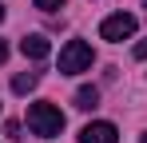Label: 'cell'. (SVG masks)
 <instances>
[{"instance_id": "cell-9", "label": "cell", "mask_w": 147, "mask_h": 143, "mask_svg": "<svg viewBox=\"0 0 147 143\" xmlns=\"http://www.w3.org/2000/svg\"><path fill=\"white\" fill-rule=\"evenodd\" d=\"M135 60H147V40H139V44H135Z\"/></svg>"}, {"instance_id": "cell-8", "label": "cell", "mask_w": 147, "mask_h": 143, "mask_svg": "<svg viewBox=\"0 0 147 143\" xmlns=\"http://www.w3.org/2000/svg\"><path fill=\"white\" fill-rule=\"evenodd\" d=\"M32 4H36L40 12H56V8H64L68 0H32Z\"/></svg>"}, {"instance_id": "cell-4", "label": "cell", "mask_w": 147, "mask_h": 143, "mask_svg": "<svg viewBox=\"0 0 147 143\" xmlns=\"http://www.w3.org/2000/svg\"><path fill=\"white\" fill-rule=\"evenodd\" d=\"M80 143H119V131H115V123L96 119V123H88L80 131Z\"/></svg>"}, {"instance_id": "cell-6", "label": "cell", "mask_w": 147, "mask_h": 143, "mask_svg": "<svg viewBox=\"0 0 147 143\" xmlns=\"http://www.w3.org/2000/svg\"><path fill=\"white\" fill-rule=\"evenodd\" d=\"M36 84H40V72H20V76L12 80V92H16V95H28Z\"/></svg>"}, {"instance_id": "cell-12", "label": "cell", "mask_w": 147, "mask_h": 143, "mask_svg": "<svg viewBox=\"0 0 147 143\" xmlns=\"http://www.w3.org/2000/svg\"><path fill=\"white\" fill-rule=\"evenodd\" d=\"M139 143H147V131H143V139H139Z\"/></svg>"}, {"instance_id": "cell-10", "label": "cell", "mask_w": 147, "mask_h": 143, "mask_svg": "<svg viewBox=\"0 0 147 143\" xmlns=\"http://www.w3.org/2000/svg\"><path fill=\"white\" fill-rule=\"evenodd\" d=\"M4 60H8V44L0 40V64H4Z\"/></svg>"}, {"instance_id": "cell-5", "label": "cell", "mask_w": 147, "mask_h": 143, "mask_svg": "<svg viewBox=\"0 0 147 143\" xmlns=\"http://www.w3.org/2000/svg\"><path fill=\"white\" fill-rule=\"evenodd\" d=\"M20 52H24L28 60H48V52H52V44L40 36V32H28L24 40H20Z\"/></svg>"}, {"instance_id": "cell-1", "label": "cell", "mask_w": 147, "mask_h": 143, "mask_svg": "<svg viewBox=\"0 0 147 143\" xmlns=\"http://www.w3.org/2000/svg\"><path fill=\"white\" fill-rule=\"evenodd\" d=\"M28 127L32 135H44V139H56L64 131V111L56 103H32L28 107Z\"/></svg>"}, {"instance_id": "cell-2", "label": "cell", "mask_w": 147, "mask_h": 143, "mask_svg": "<svg viewBox=\"0 0 147 143\" xmlns=\"http://www.w3.org/2000/svg\"><path fill=\"white\" fill-rule=\"evenodd\" d=\"M92 44L88 40H68L60 48V76H80V72L92 68Z\"/></svg>"}, {"instance_id": "cell-11", "label": "cell", "mask_w": 147, "mask_h": 143, "mask_svg": "<svg viewBox=\"0 0 147 143\" xmlns=\"http://www.w3.org/2000/svg\"><path fill=\"white\" fill-rule=\"evenodd\" d=\"M0 20H4V4H0Z\"/></svg>"}, {"instance_id": "cell-3", "label": "cell", "mask_w": 147, "mask_h": 143, "mask_svg": "<svg viewBox=\"0 0 147 143\" xmlns=\"http://www.w3.org/2000/svg\"><path fill=\"white\" fill-rule=\"evenodd\" d=\"M99 36L111 40V44L131 40V36H135V16H131V12H115V16H107V20L99 24Z\"/></svg>"}, {"instance_id": "cell-7", "label": "cell", "mask_w": 147, "mask_h": 143, "mask_svg": "<svg viewBox=\"0 0 147 143\" xmlns=\"http://www.w3.org/2000/svg\"><path fill=\"white\" fill-rule=\"evenodd\" d=\"M76 107H80V111L99 107V88H80V92H76Z\"/></svg>"}]
</instances>
